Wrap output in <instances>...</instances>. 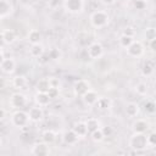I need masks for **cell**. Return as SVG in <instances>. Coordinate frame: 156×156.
Listing matches in <instances>:
<instances>
[{
    "label": "cell",
    "instance_id": "277c9868",
    "mask_svg": "<svg viewBox=\"0 0 156 156\" xmlns=\"http://www.w3.org/2000/svg\"><path fill=\"white\" fill-rule=\"evenodd\" d=\"M63 7L69 13H79L84 7L83 0H63Z\"/></svg>",
    "mask_w": 156,
    "mask_h": 156
},
{
    "label": "cell",
    "instance_id": "f6af8a7d",
    "mask_svg": "<svg viewBox=\"0 0 156 156\" xmlns=\"http://www.w3.org/2000/svg\"><path fill=\"white\" fill-rule=\"evenodd\" d=\"M143 1H145V2H146V1H147V0H143Z\"/></svg>",
    "mask_w": 156,
    "mask_h": 156
},
{
    "label": "cell",
    "instance_id": "ab89813d",
    "mask_svg": "<svg viewBox=\"0 0 156 156\" xmlns=\"http://www.w3.org/2000/svg\"><path fill=\"white\" fill-rule=\"evenodd\" d=\"M49 60H50V57H49V55H48V54H46V55H45V54H43V55L39 57V61H40L41 63H46Z\"/></svg>",
    "mask_w": 156,
    "mask_h": 156
},
{
    "label": "cell",
    "instance_id": "60d3db41",
    "mask_svg": "<svg viewBox=\"0 0 156 156\" xmlns=\"http://www.w3.org/2000/svg\"><path fill=\"white\" fill-rule=\"evenodd\" d=\"M150 49H151L154 52H156V38L152 39V40H150Z\"/></svg>",
    "mask_w": 156,
    "mask_h": 156
},
{
    "label": "cell",
    "instance_id": "8d00e7d4",
    "mask_svg": "<svg viewBox=\"0 0 156 156\" xmlns=\"http://www.w3.org/2000/svg\"><path fill=\"white\" fill-rule=\"evenodd\" d=\"M101 129H102V133H104V135H105V136H111V135H112V133H113V129H112V127H110V126L102 127Z\"/></svg>",
    "mask_w": 156,
    "mask_h": 156
},
{
    "label": "cell",
    "instance_id": "7bdbcfd3",
    "mask_svg": "<svg viewBox=\"0 0 156 156\" xmlns=\"http://www.w3.org/2000/svg\"><path fill=\"white\" fill-rule=\"evenodd\" d=\"M0 118H1V119H4V118H5V111H4V108L1 110V115H0Z\"/></svg>",
    "mask_w": 156,
    "mask_h": 156
},
{
    "label": "cell",
    "instance_id": "74e56055",
    "mask_svg": "<svg viewBox=\"0 0 156 156\" xmlns=\"http://www.w3.org/2000/svg\"><path fill=\"white\" fill-rule=\"evenodd\" d=\"M48 79H49L51 87H56V88L60 87V80H58L56 77H50V78H48Z\"/></svg>",
    "mask_w": 156,
    "mask_h": 156
},
{
    "label": "cell",
    "instance_id": "52a82bcc",
    "mask_svg": "<svg viewBox=\"0 0 156 156\" xmlns=\"http://www.w3.org/2000/svg\"><path fill=\"white\" fill-rule=\"evenodd\" d=\"M127 52H128V55L132 56V57H139V56H141L143 52H144V46H143V44H141L139 40H134V41L127 48Z\"/></svg>",
    "mask_w": 156,
    "mask_h": 156
},
{
    "label": "cell",
    "instance_id": "ac0fdd59",
    "mask_svg": "<svg viewBox=\"0 0 156 156\" xmlns=\"http://www.w3.org/2000/svg\"><path fill=\"white\" fill-rule=\"evenodd\" d=\"M72 129L77 133V135H78L79 138L85 136V135L89 133V130H88V127H87V123H85V122H77V123L73 126V128H72Z\"/></svg>",
    "mask_w": 156,
    "mask_h": 156
},
{
    "label": "cell",
    "instance_id": "d6986e66",
    "mask_svg": "<svg viewBox=\"0 0 156 156\" xmlns=\"http://www.w3.org/2000/svg\"><path fill=\"white\" fill-rule=\"evenodd\" d=\"M12 85H13L15 89H18V90L26 89V87H27V78L24 76H16L12 79Z\"/></svg>",
    "mask_w": 156,
    "mask_h": 156
},
{
    "label": "cell",
    "instance_id": "d4e9b609",
    "mask_svg": "<svg viewBox=\"0 0 156 156\" xmlns=\"http://www.w3.org/2000/svg\"><path fill=\"white\" fill-rule=\"evenodd\" d=\"M41 138H43V141H44V143L51 144V143H54L55 139H56V133H55L54 130H51V129H46V130L43 133Z\"/></svg>",
    "mask_w": 156,
    "mask_h": 156
},
{
    "label": "cell",
    "instance_id": "b9f144b4",
    "mask_svg": "<svg viewBox=\"0 0 156 156\" xmlns=\"http://www.w3.org/2000/svg\"><path fill=\"white\" fill-rule=\"evenodd\" d=\"M102 4H105V5H112L116 0H100Z\"/></svg>",
    "mask_w": 156,
    "mask_h": 156
},
{
    "label": "cell",
    "instance_id": "2e32d148",
    "mask_svg": "<svg viewBox=\"0 0 156 156\" xmlns=\"http://www.w3.org/2000/svg\"><path fill=\"white\" fill-rule=\"evenodd\" d=\"M62 139H63L65 144H67V145H73V144H76V143L78 141L79 136L77 135V133H76L73 129H71V130L65 132V134H63Z\"/></svg>",
    "mask_w": 156,
    "mask_h": 156
},
{
    "label": "cell",
    "instance_id": "5bb4252c",
    "mask_svg": "<svg viewBox=\"0 0 156 156\" xmlns=\"http://www.w3.org/2000/svg\"><path fill=\"white\" fill-rule=\"evenodd\" d=\"M34 100H35V104L39 105V106H48L50 104V100L51 98L49 96L48 93H43V91H38L34 96Z\"/></svg>",
    "mask_w": 156,
    "mask_h": 156
},
{
    "label": "cell",
    "instance_id": "44dd1931",
    "mask_svg": "<svg viewBox=\"0 0 156 156\" xmlns=\"http://www.w3.org/2000/svg\"><path fill=\"white\" fill-rule=\"evenodd\" d=\"M29 54L30 56L35 57V58H39L43 54H44V48L43 45L39 43V44H32L30 48H29Z\"/></svg>",
    "mask_w": 156,
    "mask_h": 156
},
{
    "label": "cell",
    "instance_id": "e575fe53",
    "mask_svg": "<svg viewBox=\"0 0 156 156\" xmlns=\"http://www.w3.org/2000/svg\"><path fill=\"white\" fill-rule=\"evenodd\" d=\"M133 6H134L136 10H144L145 6H146V2L143 1V0H134V1H133Z\"/></svg>",
    "mask_w": 156,
    "mask_h": 156
},
{
    "label": "cell",
    "instance_id": "8fae6325",
    "mask_svg": "<svg viewBox=\"0 0 156 156\" xmlns=\"http://www.w3.org/2000/svg\"><path fill=\"white\" fill-rule=\"evenodd\" d=\"M48 145L49 144L46 143H38L32 147L30 154L34 156H48L50 154V149Z\"/></svg>",
    "mask_w": 156,
    "mask_h": 156
},
{
    "label": "cell",
    "instance_id": "4fadbf2b",
    "mask_svg": "<svg viewBox=\"0 0 156 156\" xmlns=\"http://www.w3.org/2000/svg\"><path fill=\"white\" fill-rule=\"evenodd\" d=\"M1 41L2 44H12L16 41V33L12 29H2L1 30Z\"/></svg>",
    "mask_w": 156,
    "mask_h": 156
},
{
    "label": "cell",
    "instance_id": "9a60e30c",
    "mask_svg": "<svg viewBox=\"0 0 156 156\" xmlns=\"http://www.w3.org/2000/svg\"><path fill=\"white\" fill-rule=\"evenodd\" d=\"M82 99H83V101L87 104V105H95L96 104V101H98V99H99V95H98V93L95 91V90H88L83 96H82Z\"/></svg>",
    "mask_w": 156,
    "mask_h": 156
},
{
    "label": "cell",
    "instance_id": "cb8c5ba5",
    "mask_svg": "<svg viewBox=\"0 0 156 156\" xmlns=\"http://www.w3.org/2000/svg\"><path fill=\"white\" fill-rule=\"evenodd\" d=\"M85 123H87V127H88L89 133H93L94 130H96V129L100 128V121H99L98 118L90 117V118H88V119L85 121Z\"/></svg>",
    "mask_w": 156,
    "mask_h": 156
},
{
    "label": "cell",
    "instance_id": "484cf974",
    "mask_svg": "<svg viewBox=\"0 0 156 156\" xmlns=\"http://www.w3.org/2000/svg\"><path fill=\"white\" fill-rule=\"evenodd\" d=\"M50 82L48 78H44V79H40L38 83H37V91H43V93H46L49 89H50Z\"/></svg>",
    "mask_w": 156,
    "mask_h": 156
},
{
    "label": "cell",
    "instance_id": "7a4b0ae2",
    "mask_svg": "<svg viewBox=\"0 0 156 156\" xmlns=\"http://www.w3.org/2000/svg\"><path fill=\"white\" fill-rule=\"evenodd\" d=\"M108 21H110V17L107 12L101 11V10L93 12L90 16V23L94 28H104L108 24Z\"/></svg>",
    "mask_w": 156,
    "mask_h": 156
},
{
    "label": "cell",
    "instance_id": "836d02e7",
    "mask_svg": "<svg viewBox=\"0 0 156 156\" xmlns=\"http://www.w3.org/2000/svg\"><path fill=\"white\" fill-rule=\"evenodd\" d=\"M46 93L49 94V96H50L51 99H56V98H58V95H60V88L50 87V89H49Z\"/></svg>",
    "mask_w": 156,
    "mask_h": 156
},
{
    "label": "cell",
    "instance_id": "30bf717a",
    "mask_svg": "<svg viewBox=\"0 0 156 156\" xmlns=\"http://www.w3.org/2000/svg\"><path fill=\"white\" fill-rule=\"evenodd\" d=\"M13 12V5L10 0H0V18L5 20Z\"/></svg>",
    "mask_w": 156,
    "mask_h": 156
},
{
    "label": "cell",
    "instance_id": "8992f818",
    "mask_svg": "<svg viewBox=\"0 0 156 156\" xmlns=\"http://www.w3.org/2000/svg\"><path fill=\"white\" fill-rule=\"evenodd\" d=\"M27 104V99L26 96L22 94V93H15L11 95L10 98V105L13 107V108H17V110H21L22 107H24Z\"/></svg>",
    "mask_w": 156,
    "mask_h": 156
},
{
    "label": "cell",
    "instance_id": "ffe728a7",
    "mask_svg": "<svg viewBox=\"0 0 156 156\" xmlns=\"http://www.w3.org/2000/svg\"><path fill=\"white\" fill-rule=\"evenodd\" d=\"M27 38H28V41L32 45V44H39L43 37H41V33L38 29H30L28 35H27Z\"/></svg>",
    "mask_w": 156,
    "mask_h": 156
},
{
    "label": "cell",
    "instance_id": "f35d334b",
    "mask_svg": "<svg viewBox=\"0 0 156 156\" xmlns=\"http://www.w3.org/2000/svg\"><path fill=\"white\" fill-rule=\"evenodd\" d=\"M134 33H135V30L133 29V27H126L123 30V34L129 35V37H134Z\"/></svg>",
    "mask_w": 156,
    "mask_h": 156
},
{
    "label": "cell",
    "instance_id": "f546056e",
    "mask_svg": "<svg viewBox=\"0 0 156 156\" xmlns=\"http://www.w3.org/2000/svg\"><path fill=\"white\" fill-rule=\"evenodd\" d=\"M48 55H49L50 60H54V61H55V60H58V58L61 57V52H60V50L56 49V48L50 49L49 52H48Z\"/></svg>",
    "mask_w": 156,
    "mask_h": 156
},
{
    "label": "cell",
    "instance_id": "603a6c76",
    "mask_svg": "<svg viewBox=\"0 0 156 156\" xmlns=\"http://www.w3.org/2000/svg\"><path fill=\"white\" fill-rule=\"evenodd\" d=\"M95 105H96V107L99 110L105 111V110H108L111 107V100L108 98H100L99 96V99H98V101H96Z\"/></svg>",
    "mask_w": 156,
    "mask_h": 156
},
{
    "label": "cell",
    "instance_id": "4dcf8cb0",
    "mask_svg": "<svg viewBox=\"0 0 156 156\" xmlns=\"http://www.w3.org/2000/svg\"><path fill=\"white\" fill-rule=\"evenodd\" d=\"M135 90H136V93L139 95H145L147 93V85H146V83H143V82L138 83L136 87H135Z\"/></svg>",
    "mask_w": 156,
    "mask_h": 156
},
{
    "label": "cell",
    "instance_id": "ba28073f",
    "mask_svg": "<svg viewBox=\"0 0 156 156\" xmlns=\"http://www.w3.org/2000/svg\"><path fill=\"white\" fill-rule=\"evenodd\" d=\"M0 68H1L2 73H5V74H12V73L15 72V69H16V62H15V60L11 58V57H7V58L4 57V58L1 60Z\"/></svg>",
    "mask_w": 156,
    "mask_h": 156
},
{
    "label": "cell",
    "instance_id": "7402d4cb",
    "mask_svg": "<svg viewBox=\"0 0 156 156\" xmlns=\"http://www.w3.org/2000/svg\"><path fill=\"white\" fill-rule=\"evenodd\" d=\"M124 111L128 117H135L139 113V105L136 102H129V104H127Z\"/></svg>",
    "mask_w": 156,
    "mask_h": 156
},
{
    "label": "cell",
    "instance_id": "d590c367",
    "mask_svg": "<svg viewBox=\"0 0 156 156\" xmlns=\"http://www.w3.org/2000/svg\"><path fill=\"white\" fill-rule=\"evenodd\" d=\"M147 143L151 146H156V132H152L147 135Z\"/></svg>",
    "mask_w": 156,
    "mask_h": 156
},
{
    "label": "cell",
    "instance_id": "83f0119b",
    "mask_svg": "<svg viewBox=\"0 0 156 156\" xmlns=\"http://www.w3.org/2000/svg\"><path fill=\"white\" fill-rule=\"evenodd\" d=\"M152 72H154V67H152L151 62L146 61V62L143 65V67H141V73H143V76L150 77V76L152 74Z\"/></svg>",
    "mask_w": 156,
    "mask_h": 156
},
{
    "label": "cell",
    "instance_id": "5b68a950",
    "mask_svg": "<svg viewBox=\"0 0 156 156\" xmlns=\"http://www.w3.org/2000/svg\"><path fill=\"white\" fill-rule=\"evenodd\" d=\"M88 90H90V84L85 79H78L73 85V93L76 96H83Z\"/></svg>",
    "mask_w": 156,
    "mask_h": 156
},
{
    "label": "cell",
    "instance_id": "4316f807",
    "mask_svg": "<svg viewBox=\"0 0 156 156\" xmlns=\"http://www.w3.org/2000/svg\"><path fill=\"white\" fill-rule=\"evenodd\" d=\"M133 41H134V37H129V35H126V34H122V35L119 37V39H118L119 45H121L122 48H124V49H127Z\"/></svg>",
    "mask_w": 156,
    "mask_h": 156
},
{
    "label": "cell",
    "instance_id": "ee69618b",
    "mask_svg": "<svg viewBox=\"0 0 156 156\" xmlns=\"http://www.w3.org/2000/svg\"><path fill=\"white\" fill-rule=\"evenodd\" d=\"M155 90H156V83H155Z\"/></svg>",
    "mask_w": 156,
    "mask_h": 156
},
{
    "label": "cell",
    "instance_id": "6da1fadb",
    "mask_svg": "<svg viewBox=\"0 0 156 156\" xmlns=\"http://www.w3.org/2000/svg\"><path fill=\"white\" fill-rule=\"evenodd\" d=\"M129 146L135 151H141L149 146L147 135L145 133H134L129 139Z\"/></svg>",
    "mask_w": 156,
    "mask_h": 156
},
{
    "label": "cell",
    "instance_id": "d6a6232c",
    "mask_svg": "<svg viewBox=\"0 0 156 156\" xmlns=\"http://www.w3.org/2000/svg\"><path fill=\"white\" fill-rule=\"evenodd\" d=\"M144 34H145V38L150 41V40H152V39L156 38V29L155 28H151V27L150 28H146Z\"/></svg>",
    "mask_w": 156,
    "mask_h": 156
},
{
    "label": "cell",
    "instance_id": "9c48e42d",
    "mask_svg": "<svg viewBox=\"0 0 156 156\" xmlns=\"http://www.w3.org/2000/svg\"><path fill=\"white\" fill-rule=\"evenodd\" d=\"M87 52H88V56L90 58H99L104 54V48H102V45L100 43H91L88 46Z\"/></svg>",
    "mask_w": 156,
    "mask_h": 156
},
{
    "label": "cell",
    "instance_id": "e0dca14e",
    "mask_svg": "<svg viewBox=\"0 0 156 156\" xmlns=\"http://www.w3.org/2000/svg\"><path fill=\"white\" fill-rule=\"evenodd\" d=\"M147 128H149V123L145 119H136L132 127L134 133H145Z\"/></svg>",
    "mask_w": 156,
    "mask_h": 156
},
{
    "label": "cell",
    "instance_id": "7c38bea8",
    "mask_svg": "<svg viewBox=\"0 0 156 156\" xmlns=\"http://www.w3.org/2000/svg\"><path fill=\"white\" fill-rule=\"evenodd\" d=\"M28 115H29V119L32 122H39L41 121V118L44 117V112H43V108L41 106H34V107H30L29 111H28Z\"/></svg>",
    "mask_w": 156,
    "mask_h": 156
},
{
    "label": "cell",
    "instance_id": "3957f363",
    "mask_svg": "<svg viewBox=\"0 0 156 156\" xmlns=\"http://www.w3.org/2000/svg\"><path fill=\"white\" fill-rule=\"evenodd\" d=\"M29 121L30 119H29L28 112L22 111V110H17L11 116V123L15 127H17V128H24V127H27V124H28Z\"/></svg>",
    "mask_w": 156,
    "mask_h": 156
},
{
    "label": "cell",
    "instance_id": "1f68e13d",
    "mask_svg": "<svg viewBox=\"0 0 156 156\" xmlns=\"http://www.w3.org/2000/svg\"><path fill=\"white\" fill-rule=\"evenodd\" d=\"M144 108L147 113H155L156 112V102L154 101H146L144 105Z\"/></svg>",
    "mask_w": 156,
    "mask_h": 156
},
{
    "label": "cell",
    "instance_id": "f1b7e54d",
    "mask_svg": "<svg viewBox=\"0 0 156 156\" xmlns=\"http://www.w3.org/2000/svg\"><path fill=\"white\" fill-rule=\"evenodd\" d=\"M90 135H91V139H93L95 143H100V141H102V140H104V138H105V135H104V133H102V129H101V128H99V129L94 130L93 133H90Z\"/></svg>",
    "mask_w": 156,
    "mask_h": 156
}]
</instances>
